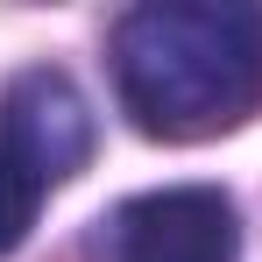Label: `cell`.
Returning <instances> with one entry per match:
<instances>
[{
    "instance_id": "6da1fadb",
    "label": "cell",
    "mask_w": 262,
    "mask_h": 262,
    "mask_svg": "<svg viewBox=\"0 0 262 262\" xmlns=\"http://www.w3.org/2000/svg\"><path fill=\"white\" fill-rule=\"evenodd\" d=\"M114 85L142 135L199 142L262 99V7L142 0L114 21Z\"/></svg>"
},
{
    "instance_id": "3957f363",
    "label": "cell",
    "mask_w": 262,
    "mask_h": 262,
    "mask_svg": "<svg viewBox=\"0 0 262 262\" xmlns=\"http://www.w3.org/2000/svg\"><path fill=\"white\" fill-rule=\"evenodd\" d=\"M106 262H234L241 227L220 184H163L106 220Z\"/></svg>"
},
{
    "instance_id": "7a4b0ae2",
    "label": "cell",
    "mask_w": 262,
    "mask_h": 262,
    "mask_svg": "<svg viewBox=\"0 0 262 262\" xmlns=\"http://www.w3.org/2000/svg\"><path fill=\"white\" fill-rule=\"evenodd\" d=\"M92 156V114L64 71H21L0 92V255L29 241L43 199Z\"/></svg>"
}]
</instances>
